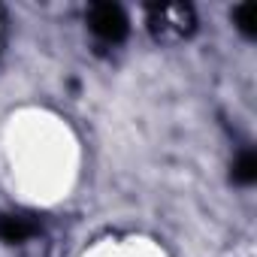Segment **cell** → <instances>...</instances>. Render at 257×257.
I'll list each match as a JSON object with an SVG mask.
<instances>
[{
  "label": "cell",
  "mask_w": 257,
  "mask_h": 257,
  "mask_svg": "<svg viewBox=\"0 0 257 257\" xmlns=\"http://www.w3.org/2000/svg\"><path fill=\"white\" fill-rule=\"evenodd\" d=\"M85 167V146L76 124L43 103L16 106L0 124V182L28 209L67 203Z\"/></svg>",
  "instance_id": "6da1fadb"
},
{
  "label": "cell",
  "mask_w": 257,
  "mask_h": 257,
  "mask_svg": "<svg viewBox=\"0 0 257 257\" xmlns=\"http://www.w3.org/2000/svg\"><path fill=\"white\" fill-rule=\"evenodd\" d=\"M76 257H173L167 245L149 233H106L85 245Z\"/></svg>",
  "instance_id": "7a4b0ae2"
},
{
  "label": "cell",
  "mask_w": 257,
  "mask_h": 257,
  "mask_svg": "<svg viewBox=\"0 0 257 257\" xmlns=\"http://www.w3.org/2000/svg\"><path fill=\"white\" fill-rule=\"evenodd\" d=\"M0 34H4V25H0Z\"/></svg>",
  "instance_id": "3957f363"
}]
</instances>
